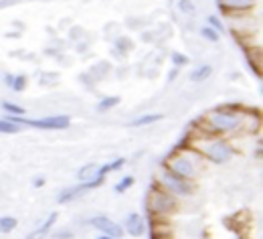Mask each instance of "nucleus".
<instances>
[{"mask_svg": "<svg viewBox=\"0 0 263 239\" xmlns=\"http://www.w3.org/2000/svg\"><path fill=\"white\" fill-rule=\"evenodd\" d=\"M203 132L207 134H251L259 128V118L239 110V108H217L211 110L201 122Z\"/></svg>", "mask_w": 263, "mask_h": 239, "instance_id": "f257e3e1", "label": "nucleus"}, {"mask_svg": "<svg viewBox=\"0 0 263 239\" xmlns=\"http://www.w3.org/2000/svg\"><path fill=\"white\" fill-rule=\"evenodd\" d=\"M164 169H168L170 173H174L177 177L195 183L207 169V161L189 144L185 148H177L166 161H164Z\"/></svg>", "mask_w": 263, "mask_h": 239, "instance_id": "f03ea898", "label": "nucleus"}, {"mask_svg": "<svg viewBox=\"0 0 263 239\" xmlns=\"http://www.w3.org/2000/svg\"><path fill=\"white\" fill-rule=\"evenodd\" d=\"M189 146L195 148L205 161H211V163H217V165H223L227 161H231L233 156V146L231 142L225 138V136H219V134H199V136H193L189 140Z\"/></svg>", "mask_w": 263, "mask_h": 239, "instance_id": "7ed1b4c3", "label": "nucleus"}, {"mask_svg": "<svg viewBox=\"0 0 263 239\" xmlns=\"http://www.w3.org/2000/svg\"><path fill=\"white\" fill-rule=\"evenodd\" d=\"M179 209V201L174 195L164 191L160 185H154L148 197V211L154 217H170L174 211Z\"/></svg>", "mask_w": 263, "mask_h": 239, "instance_id": "20e7f679", "label": "nucleus"}, {"mask_svg": "<svg viewBox=\"0 0 263 239\" xmlns=\"http://www.w3.org/2000/svg\"><path fill=\"white\" fill-rule=\"evenodd\" d=\"M158 185H160L164 191H168L170 195H174V197H187V195H193V191H195V185H193L191 181H185V179L177 177V175L170 173V171L164 169V167H162V171H160Z\"/></svg>", "mask_w": 263, "mask_h": 239, "instance_id": "39448f33", "label": "nucleus"}, {"mask_svg": "<svg viewBox=\"0 0 263 239\" xmlns=\"http://www.w3.org/2000/svg\"><path fill=\"white\" fill-rule=\"evenodd\" d=\"M7 120H11L19 126L25 124V126H31V128H41V130H65L71 124L69 116H51V118H43V120H25L21 116H9Z\"/></svg>", "mask_w": 263, "mask_h": 239, "instance_id": "423d86ee", "label": "nucleus"}, {"mask_svg": "<svg viewBox=\"0 0 263 239\" xmlns=\"http://www.w3.org/2000/svg\"><path fill=\"white\" fill-rule=\"evenodd\" d=\"M90 223H92L98 231H102L104 235H110V237H116V239H122V237H124V229H122V225L116 223V221L110 219V217L100 215V217H94Z\"/></svg>", "mask_w": 263, "mask_h": 239, "instance_id": "0eeeda50", "label": "nucleus"}, {"mask_svg": "<svg viewBox=\"0 0 263 239\" xmlns=\"http://www.w3.org/2000/svg\"><path fill=\"white\" fill-rule=\"evenodd\" d=\"M104 179H106V177H96V179H92V181H83L81 185H77V187H71V189L63 191V193L59 195V203H69L71 199H75L77 195H81V193H85V191L98 189V187L104 183Z\"/></svg>", "mask_w": 263, "mask_h": 239, "instance_id": "6e6552de", "label": "nucleus"}, {"mask_svg": "<svg viewBox=\"0 0 263 239\" xmlns=\"http://www.w3.org/2000/svg\"><path fill=\"white\" fill-rule=\"evenodd\" d=\"M221 3V9L225 11V13H229V15H237V13H247V11H251L253 9V5H255V0H219Z\"/></svg>", "mask_w": 263, "mask_h": 239, "instance_id": "1a4fd4ad", "label": "nucleus"}, {"mask_svg": "<svg viewBox=\"0 0 263 239\" xmlns=\"http://www.w3.org/2000/svg\"><path fill=\"white\" fill-rule=\"evenodd\" d=\"M126 231H128L130 235H134V237L144 235V233H146V221H144V217L138 215V213H132V215L128 217V221H126Z\"/></svg>", "mask_w": 263, "mask_h": 239, "instance_id": "9d476101", "label": "nucleus"}, {"mask_svg": "<svg viewBox=\"0 0 263 239\" xmlns=\"http://www.w3.org/2000/svg\"><path fill=\"white\" fill-rule=\"evenodd\" d=\"M55 221H57V213H51V215H49V219H47V221H45V223H43L37 231H33L27 239H45V235L51 231V227H53V223H55Z\"/></svg>", "mask_w": 263, "mask_h": 239, "instance_id": "9b49d317", "label": "nucleus"}, {"mask_svg": "<svg viewBox=\"0 0 263 239\" xmlns=\"http://www.w3.org/2000/svg\"><path fill=\"white\" fill-rule=\"evenodd\" d=\"M211 73H213V67H211V65H203V67H199L197 71L191 73V82L201 84V82H205V79L211 77Z\"/></svg>", "mask_w": 263, "mask_h": 239, "instance_id": "f8f14e48", "label": "nucleus"}, {"mask_svg": "<svg viewBox=\"0 0 263 239\" xmlns=\"http://www.w3.org/2000/svg\"><path fill=\"white\" fill-rule=\"evenodd\" d=\"M156 120H162V116H160V114H148V116H142V118H138V120L130 122V126H132V128H140V126L154 124Z\"/></svg>", "mask_w": 263, "mask_h": 239, "instance_id": "ddd939ff", "label": "nucleus"}, {"mask_svg": "<svg viewBox=\"0 0 263 239\" xmlns=\"http://www.w3.org/2000/svg\"><path fill=\"white\" fill-rule=\"evenodd\" d=\"M17 217H0V233H11L13 229H17Z\"/></svg>", "mask_w": 263, "mask_h": 239, "instance_id": "4468645a", "label": "nucleus"}, {"mask_svg": "<svg viewBox=\"0 0 263 239\" xmlns=\"http://www.w3.org/2000/svg\"><path fill=\"white\" fill-rule=\"evenodd\" d=\"M21 132V126L11 120H0V134H17Z\"/></svg>", "mask_w": 263, "mask_h": 239, "instance_id": "2eb2a0df", "label": "nucleus"}, {"mask_svg": "<svg viewBox=\"0 0 263 239\" xmlns=\"http://www.w3.org/2000/svg\"><path fill=\"white\" fill-rule=\"evenodd\" d=\"M118 104H120V98H116V96H112V98H104V100L100 102L98 110H100V112H106V110H112V108H116Z\"/></svg>", "mask_w": 263, "mask_h": 239, "instance_id": "dca6fc26", "label": "nucleus"}, {"mask_svg": "<svg viewBox=\"0 0 263 239\" xmlns=\"http://www.w3.org/2000/svg\"><path fill=\"white\" fill-rule=\"evenodd\" d=\"M96 173H98L96 167H83V169L79 171V179H81V181H92V179L98 177Z\"/></svg>", "mask_w": 263, "mask_h": 239, "instance_id": "f3484780", "label": "nucleus"}, {"mask_svg": "<svg viewBox=\"0 0 263 239\" xmlns=\"http://www.w3.org/2000/svg\"><path fill=\"white\" fill-rule=\"evenodd\" d=\"M201 35H203L207 41H211V43H217V41H219V33H217L215 29H211V27H203V29H201Z\"/></svg>", "mask_w": 263, "mask_h": 239, "instance_id": "a211bd4d", "label": "nucleus"}, {"mask_svg": "<svg viewBox=\"0 0 263 239\" xmlns=\"http://www.w3.org/2000/svg\"><path fill=\"white\" fill-rule=\"evenodd\" d=\"M3 110H5L7 114H11V116H23V114H25V110H23L21 106L9 104V102H5V104H3Z\"/></svg>", "mask_w": 263, "mask_h": 239, "instance_id": "6ab92c4d", "label": "nucleus"}, {"mask_svg": "<svg viewBox=\"0 0 263 239\" xmlns=\"http://www.w3.org/2000/svg\"><path fill=\"white\" fill-rule=\"evenodd\" d=\"M132 185H134V177H124V179L116 185V193H126Z\"/></svg>", "mask_w": 263, "mask_h": 239, "instance_id": "aec40b11", "label": "nucleus"}, {"mask_svg": "<svg viewBox=\"0 0 263 239\" xmlns=\"http://www.w3.org/2000/svg\"><path fill=\"white\" fill-rule=\"evenodd\" d=\"M11 88H13L15 92H23V90L27 88V77H25V75L15 77V79H13V84H11Z\"/></svg>", "mask_w": 263, "mask_h": 239, "instance_id": "412c9836", "label": "nucleus"}, {"mask_svg": "<svg viewBox=\"0 0 263 239\" xmlns=\"http://www.w3.org/2000/svg\"><path fill=\"white\" fill-rule=\"evenodd\" d=\"M179 9H181V13L195 15V5L191 3V0H179Z\"/></svg>", "mask_w": 263, "mask_h": 239, "instance_id": "4be33fe9", "label": "nucleus"}, {"mask_svg": "<svg viewBox=\"0 0 263 239\" xmlns=\"http://www.w3.org/2000/svg\"><path fill=\"white\" fill-rule=\"evenodd\" d=\"M209 23H211V29H215L219 35L223 33V25H221V21L217 17H209Z\"/></svg>", "mask_w": 263, "mask_h": 239, "instance_id": "5701e85b", "label": "nucleus"}, {"mask_svg": "<svg viewBox=\"0 0 263 239\" xmlns=\"http://www.w3.org/2000/svg\"><path fill=\"white\" fill-rule=\"evenodd\" d=\"M172 59H174V63H177V65H187V63H189V57H185V55H181V53H174Z\"/></svg>", "mask_w": 263, "mask_h": 239, "instance_id": "b1692460", "label": "nucleus"}, {"mask_svg": "<svg viewBox=\"0 0 263 239\" xmlns=\"http://www.w3.org/2000/svg\"><path fill=\"white\" fill-rule=\"evenodd\" d=\"M126 165V161H124V158H118V161H114V163H110V169H112V173L114 171H118L120 167H124Z\"/></svg>", "mask_w": 263, "mask_h": 239, "instance_id": "393cba45", "label": "nucleus"}, {"mask_svg": "<svg viewBox=\"0 0 263 239\" xmlns=\"http://www.w3.org/2000/svg\"><path fill=\"white\" fill-rule=\"evenodd\" d=\"M73 235L71 233H67V231H63V233H59V235H55V239H71Z\"/></svg>", "mask_w": 263, "mask_h": 239, "instance_id": "a878e982", "label": "nucleus"}, {"mask_svg": "<svg viewBox=\"0 0 263 239\" xmlns=\"http://www.w3.org/2000/svg\"><path fill=\"white\" fill-rule=\"evenodd\" d=\"M43 185H45V179H37V181H35V187H37V189L43 187Z\"/></svg>", "mask_w": 263, "mask_h": 239, "instance_id": "bb28decb", "label": "nucleus"}, {"mask_svg": "<svg viewBox=\"0 0 263 239\" xmlns=\"http://www.w3.org/2000/svg\"><path fill=\"white\" fill-rule=\"evenodd\" d=\"M11 5V0H0V9H5V7H9Z\"/></svg>", "mask_w": 263, "mask_h": 239, "instance_id": "cd10ccee", "label": "nucleus"}, {"mask_svg": "<svg viewBox=\"0 0 263 239\" xmlns=\"http://www.w3.org/2000/svg\"><path fill=\"white\" fill-rule=\"evenodd\" d=\"M98 239H116V237H110V235H102V237H98Z\"/></svg>", "mask_w": 263, "mask_h": 239, "instance_id": "c85d7f7f", "label": "nucleus"}]
</instances>
